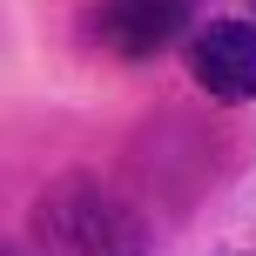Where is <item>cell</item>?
I'll return each instance as SVG.
<instances>
[{
	"instance_id": "6da1fadb",
	"label": "cell",
	"mask_w": 256,
	"mask_h": 256,
	"mask_svg": "<svg viewBox=\"0 0 256 256\" xmlns=\"http://www.w3.org/2000/svg\"><path fill=\"white\" fill-rule=\"evenodd\" d=\"M40 256H142V230L94 176H61L34 209Z\"/></svg>"
},
{
	"instance_id": "7a4b0ae2",
	"label": "cell",
	"mask_w": 256,
	"mask_h": 256,
	"mask_svg": "<svg viewBox=\"0 0 256 256\" xmlns=\"http://www.w3.org/2000/svg\"><path fill=\"white\" fill-rule=\"evenodd\" d=\"M189 74L216 102H250L256 94V27L250 20H216L189 40Z\"/></svg>"
},
{
	"instance_id": "3957f363",
	"label": "cell",
	"mask_w": 256,
	"mask_h": 256,
	"mask_svg": "<svg viewBox=\"0 0 256 256\" xmlns=\"http://www.w3.org/2000/svg\"><path fill=\"white\" fill-rule=\"evenodd\" d=\"M196 0H108L102 14V40L128 61H148V54H162L168 40H182V27H189Z\"/></svg>"
},
{
	"instance_id": "277c9868",
	"label": "cell",
	"mask_w": 256,
	"mask_h": 256,
	"mask_svg": "<svg viewBox=\"0 0 256 256\" xmlns=\"http://www.w3.org/2000/svg\"><path fill=\"white\" fill-rule=\"evenodd\" d=\"M0 256H20V250H0Z\"/></svg>"
}]
</instances>
